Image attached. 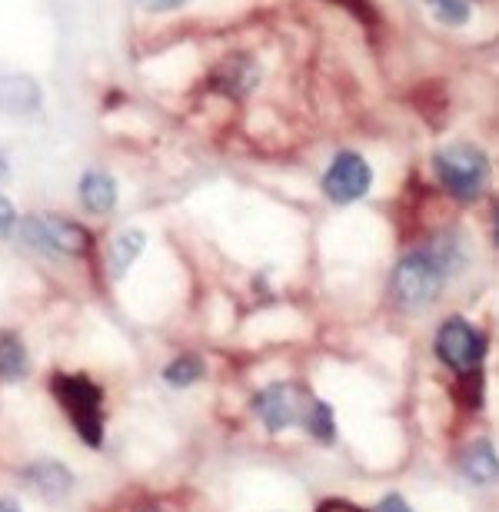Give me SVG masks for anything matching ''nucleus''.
I'll return each mask as SVG.
<instances>
[{"label": "nucleus", "instance_id": "nucleus-1", "mask_svg": "<svg viewBox=\"0 0 499 512\" xmlns=\"http://www.w3.org/2000/svg\"><path fill=\"white\" fill-rule=\"evenodd\" d=\"M466 263V243L460 233H440L420 250L400 256L390 273V296L403 313H423L440 300L443 286Z\"/></svg>", "mask_w": 499, "mask_h": 512}, {"label": "nucleus", "instance_id": "nucleus-2", "mask_svg": "<svg viewBox=\"0 0 499 512\" xmlns=\"http://www.w3.org/2000/svg\"><path fill=\"white\" fill-rule=\"evenodd\" d=\"M436 360L456 376V396L466 409L483 403V363H486V333L463 316H450L440 323L433 340Z\"/></svg>", "mask_w": 499, "mask_h": 512}, {"label": "nucleus", "instance_id": "nucleus-3", "mask_svg": "<svg viewBox=\"0 0 499 512\" xmlns=\"http://www.w3.org/2000/svg\"><path fill=\"white\" fill-rule=\"evenodd\" d=\"M433 177L453 200L473 203L490 187V157L473 143H450L433 153Z\"/></svg>", "mask_w": 499, "mask_h": 512}, {"label": "nucleus", "instance_id": "nucleus-4", "mask_svg": "<svg viewBox=\"0 0 499 512\" xmlns=\"http://www.w3.org/2000/svg\"><path fill=\"white\" fill-rule=\"evenodd\" d=\"M50 386H54L57 403L67 409L70 423H74L80 439H84L90 449H97L104 443V413H100L104 393H100V386L90 383L84 373H57Z\"/></svg>", "mask_w": 499, "mask_h": 512}, {"label": "nucleus", "instance_id": "nucleus-5", "mask_svg": "<svg viewBox=\"0 0 499 512\" xmlns=\"http://www.w3.org/2000/svg\"><path fill=\"white\" fill-rule=\"evenodd\" d=\"M20 240L30 250L64 260V256H80L90 250V233L80 223L57 217V213H30L20 220Z\"/></svg>", "mask_w": 499, "mask_h": 512}, {"label": "nucleus", "instance_id": "nucleus-6", "mask_svg": "<svg viewBox=\"0 0 499 512\" xmlns=\"http://www.w3.org/2000/svg\"><path fill=\"white\" fill-rule=\"evenodd\" d=\"M317 403L307 389L297 386V383H273V386H263L257 396H253V413L270 433H283L290 426H303L307 423V413L310 406Z\"/></svg>", "mask_w": 499, "mask_h": 512}, {"label": "nucleus", "instance_id": "nucleus-7", "mask_svg": "<svg viewBox=\"0 0 499 512\" xmlns=\"http://www.w3.org/2000/svg\"><path fill=\"white\" fill-rule=\"evenodd\" d=\"M373 187V167L356 150H340L323 173V193L336 207L356 203Z\"/></svg>", "mask_w": 499, "mask_h": 512}, {"label": "nucleus", "instance_id": "nucleus-8", "mask_svg": "<svg viewBox=\"0 0 499 512\" xmlns=\"http://www.w3.org/2000/svg\"><path fill=\"white\" fill-rule=\"evenodd\" d=\"M260 80V67L257 60L247 57V54H230L227 60H220L213 67V77H210V87L220 90L227 97H247Z\"/></svg>", "mask_w": 499, "mask_h": 512}, {"label": "nucleus", "instance_id": "nucleus-9", "mask_svg": "<svg viewBox=\"0 0 499 512\" xmlns=\"http://www.w3.org/2000/svg\"><path fill=\"white\" fill-rule=\"evenodd\" d=\"M460 473L470 479V483H493V479H499V456L490 439H476V443L463 449Z\"/></svg>", "mask_w": 499, "mask_h": 512}, {"label": "nucleus", "instance_id": "nucleus-10", "mask_svg": "<svg viewBox=\"0 0 499 512\" xmlns=\"http://www.w3.org/2000/svg\"><path fill=\"white\" fill-rule=\"evenodd\" d=\"M40 107V87L30 77L7 74L0 77V110L7 114H30Z\"/></svg>", "mask_w": 499, "mask_h": 512}, {"label": "nucleus", "instance_id": "nucleus-11", "mask_svg": "<svg viewBox=\"0 0 499 512\" xmlns=\"http://www.w3.org/2000/svg\"><path fill=\"white\" fill-rule=\"evenodd\" d=\"M147 247V237L140 230H124V233H117L114 240H110V247H107V270L114 280H120L130 266L137 263V256L144 253Z\"/></svg>", "mask_w": 499, "mask_h": 512}, {"label": "nucleus", "instance_id": "nucleus-12", "mask_svg": "<svg viewBox=\"0 0 499 512\" xmlns=\"http://www.w3.org/2000/svg\"><path fill=\"white\" fill-rule=\"evenodd\" d=\"M80 203L90 210V213H110L117 203V183L114 177H107V173H97L90 170L80 177Z\"/></svg>", "mask_w": 499, "mask_h": 512}, {"label": "nucleus", "instance_id": "nucleus-13", "mask_svg": "<svg viewBox=\"0 0 499 512\" xmlns=\"http://www.w3.org/2000/svg\"><path fill=\"white\" fill-rule=\"evenodd\" d=\"M27 483H34L40 493H47V496H64L67 489H70V473L64 469V463H54V459H47V463H34L27 469Z\"/></svg>", "mask_w": 499, "mask_h": 512}, {"label": "nucleus", "instance_id": "nucleus-14", "mask_svg": "<svg viewBox=\"0 0 499 512\" xmlns=\"http://www.w3.org/2000/svg\"><path fill=\"white\" fill-rule=\"evenodd\" d=\"M0 376L4 380L27 376V350L14 333H0Z\"/></svg>", "mask_w": 499, "mask_h": 512}, {"label": "nucleus", "instance_id": "nucleus-15", "mask_svg": "<svg viewBox=\"0 0 499 512\" xmlns=\"http://www.w3.org/2000/svg\"><path fill=\"white\" fill-rule=\"evenodd\" d=\"M164 380L173 386V389H187L197 380H203V363L200 356H177L167 370H164Z\"/></svg>", "mask_w": 499, "mask_h": 512}, {"label": "nucleus", "instance_id": "nucleus-16", "mask_svg": "<svg viewBox=\"0 0 499 512\" xmlns=\"http://www.w3.org/2000/svg\"><path fill=\"white\" fill-rule=\"evenodd\" d=\"M307 433L313 439H320V443H333V436H336V419H333V409L327 403H313L310 406V413H307Z\"/></svg>", "mask_w": 499, "mask_h": 512}, {"label": "nucleus", "instance_id": "nucleus-17", "mask_svg": "<svg viewBox=\"0 0 499 512\" xmlns=\"http://www.w3.org/2000/svg\"><path fill=\"white\" fill-rule=\"evenodd\" d=\"M426 7H430L433 17L446 27H463L473 14L470 0H426Z\"/></svg>", "mask_w": 499, "mask_h": 512}, {"label": "nucleus", "instance_id": "nucleus-18", "mask_svg": "<svg viewBox=\"0 0 499 512\" xmlns=\"http://www.w3.org/2000/svg\"><path fill=\"white\" fill-rule=\"evenodd\" d=\"M373 512H413V509L406 506V499L400 493H390V496H383V503L376 506Z\"/></svg>", "mask_w": 499, "mask_h": 512}, {"label": "nucleus", "instance_id": "nucleus-19", "mask_svg": "<svg viewBox=\"0 0 499 512\" xmlns=\"http://www.w3.org/2000/svg\"><path fill=\"white\" fill-rule=\"evenodd\" d=\"M14 223H17L14 207H10V200L0 197V233H10V230H14Z\"/></svg>", "mask_w": 499, "mask_h": 512}, {"label": "nucleus", "instance_id": "nucleus-20", "mask_svg": "<svg viewBox=\"0 0 499 512\" xmlns=\"http://www.w3.org/2000/svg\"><path fill=\"white\" fill-rule=\"evenodd\" d=\"M317 512H366L360 506H353V503H343V499H327Z\"/></svg>", "mask_w": 499, "mask_h": 512}, {"label": "nucleus", "instance_id": "nucleus-21", "mask_svg": "<svg viewBox=\"0 0 499 512\" xmlns=\"http://www.w3.org/2000/svg\"><path fill=\"white\" fill-rule=\"evenodd\" d=\"M147 10H173V7H183L187 0H140Z\"/></svg>", "mask_w": 499, "mask_h": 512}, {"label": "nucleus", "instance_id": "nucleus-22", "mask_svg": "<svg viewBox=\"0 0 499 512\" xmlns=\"http://www.w3.org/2000/svg\"><path fill=\"white\" fill-rule=\"evenodd\" d=\"M493 243L499 247V207H496V213H493Z\"/></svg>", "mask_w": 499, "mask_h": 512}, {"label": "nucleus", "instance_id": "nucleus-23", "mask_svg": "<svg viewBox=\"0 0 499 512\" xmlns=\"http://www.w3.org/2000/svg\"><path fill=\"white\" fill-rule=\"evenodd\" d=\"M0 512H20L14 503H7V499H0Z\"/></svg>", "mask_w": 499, "mask_h": 512}, {"label": "nucleus", "instance_id": "nucleus-24", "mask_svg": "<svg viewBox=\"0 0 499 512\" xmlns=\"http://www.w3.org/2000/svg\"><path fill=\"white\" fill-rule=\"evenodd\" d=\"M4 180H7V160L0 157V183H4Z\"/></svg>", "mask_w": 499, "mask_h": 512}, {"label": "nucleus", "instance_id": "nucleus-25", "mask_svg": "<svg viewBox=\"0 0 499 512\" xmlns=\"http://www.w3.org/2000/svg\"><path fill=\"white\" fill-rule=\"evenodd\" d=\"M140 512H160L157 506H147V509H140Z\"/></svg>", "mask_w": 499, "mask_h": 512}]
</instances>
